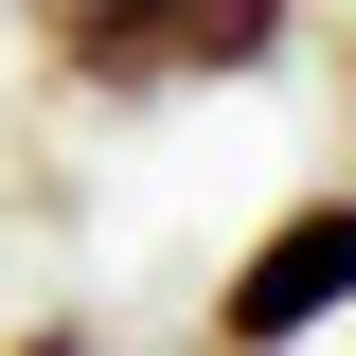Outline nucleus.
<instances>
[{
	"instance_id": "f257e3e1",
	"label": "nucleus",
	"mask_w": 356,
	"mask_h": 356,
	"mask_svg": "<svg viewBox=\"0 0 356 356\" xmlns=\"http://www.w3.org/2000/svg\"><path fill=\"white\" fill-rule=\"evenodd\" d=\"M72 89H214L285 54V0H36Z\"/></svg>"
},
{
	"instance_id": "f03ea898",
	"label": "nucleus",
	"mask_w": 356,
	"mask_h": 356,
	"mask_svg": "<svg viewBox=\"0 0 356 356\" xmlns=\"http://www.w3.org/2000/svg\"><path fill=\"white\" fill-rule=\"evenodd\" d=\"M356 303V196H303L285 232H250V267L214 285V339L232 356H285L303 321H339Z\"/></svg>"
},
{
	"instance_id": "7ed1b4c3",
	"label": "nucleus",
	"mask_w": 356,
	"mask_h": 356,
	"mask_svg": "<svg viewBox=\"0 0 356 356\" xmlns=\"http://www.w3.org/2000/svg\"><path fill=\"white\" fill-rule=\"evenodd\" d=\"M36 356H72V339H36Z\"/></svg>"
}]
</instances>
